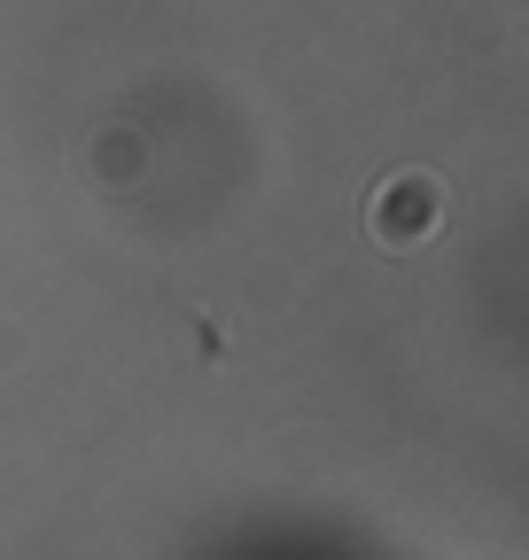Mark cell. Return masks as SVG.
Here are the masks:
<instances>
[{
	"mask_svg": "<svg viewBox=\"0 0 529 560\" xmlns=\"http://www.w3.org/2000/svg\"><path fill=\"white\" fill-rule=\"evenodd\" d=\"M436 226H444V187H436L428 172H397V179H381V195H374V242H381V249L428 242Z\"/></svg>",
	"mask_w": 529,
	"mask_h": 560,
	"instance_id": "obj_1",
	"label": "cell"
}]
</instances>
